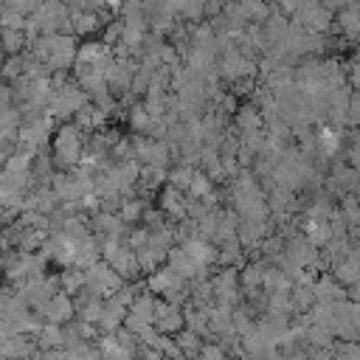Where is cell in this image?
<instances>
[{
	"label": "cell",
	"instance_id": "7c38bea8",
	"mask_svg": "<svg viewBox=\"0 0 360 360\" xmlns=\"http://www.w3.org/2000/svg\"><path fill=\"white\" fill-rule=\"evenodd\" d=\"M160 191V208H163V214H166V219L169 222H177V219H183L186 217V208H183V191L180 188H174V186H160L158 188Z\"/></svg>",
	"mask_w": 360,
	"mask_h": 360
},
{
	"label": "cell",
	"instance_id": "5b68a950",
	"mask_svg": "<svg viewBox=\"0 0 360 360\" xmlns=\"http://www.w3.org/2000/svg\"><path fill=\"white\" fill-rule=\"evenodd\" d=\"M82 273H84V287H87L90 292L101 295V298H104V295H110L115 287H121V284H124V278H121V276H118V273H115L104 259H96V262H93V264H87Z\"/></svg>",
	"mask_w": 360,
	"mask_h": 360
},
{
	"label": "cell",
	"instance_id": "8fae6325",
	"mask_svg": "<svg viewBox=\"0 0 360 360\" xmlns=\"http://www.w3.org/2000/svg\"><path fill=\"white\" fill-rule=\"evenodd\" d=\"M107 11H70V22H73V34L82 39H90L93 34H98L104 28Z\"/></svg>",
	"mask_w": 360,
	"mask_h": 360
},
{
	"label": "cell",
	"instance_id": "7402d4cb",
	"mask_svg": "<svg viewBox=\"0 0 360 360\" xmlns=\"http://www.w3.org/2000/svg\"><path fill=\"white\" fill-rule=\"evenodd\" d=\"M211 188H214V180H211L205 172L194 169V172H191V180H188V186H186V194H188V197H205Z\"/></svg>",
	"mask_w": 360,
	"mask_h": 360
},
{
	"label": "cell",
	"instance_id": "4fadbf2b",
	"mask_svg": "<svg viewBox=\"0 0 360 360\" xmlns=\"http://www.w3.org/2000/svg\"><path fill=\"white\" fill-rule=\"evenodd\" d=\"M124 312H127L124 304H118L112 295H104V304H101V312H98L96 326L101 332H115L121 326V321H124Z\"/></svg>",
	"mask_w": 360,
	"mask_h": 360
},
{
	"label": "cell",
	"instance_id": "8992f818",
	"mask_svg": "<svg viewBox=\"0 0 360 360\" xmlns=\"http://www.w3.org/2000/svg\"><path fill=\"white\" fill-rule=\"evenodd\" d=\"M335 11H329L321 0H301L292 11V20L301 22L307 31H329Z\"/></svg>",
	"mask_w": 360,
	"mask_h": 360
},
{
	"label": "cell",
	"instance_id": "52a82bcc",
	"mask_svg": "<svg viewBox=\"0 0 360 360\" xmlns=\"http://www.w3.org/2000/svg\"><path fill=\"white\" fill-rule=\"evenodd\" d=\"M284 256L295 267H315L318 270L321 248H315L304 233H292V236H284Z\"/></svg>",
	"mask_w": 360,
	"mask_h": 360
},
{
	"label": "cell",
	"instance_id": "2e32d148",
	"mask_svg": "<svg viewBox=\"0 0 360 360\" xmlns=\"http://www.w3.org/2000/svg\"><path fill=\"white\" fill-rule=\"evenodd\" d=\"M138 186L158 191L160 186H166V166H152V163H141L138 169Z\"/></svg>",
	"mask_w": 360,
	"mask_h": 360
},
{
	"label": "cell",
	"instance_id": "83f0119b",
	"mask_svg": "<svg viewBox=\"0 0 360 360\" xmlns=\"http://www.w3.org/2000/svg\"><path fill=\"white\" fill-rule=\"evenodd\" d=\"M200 354H202V357H222L225 349H222L219 343H208V346L202 343V346H200Z\"/></svg>",
	"mask_w": 360,
	"mask_h": 360
},
{
	"label": "cell",
	"instance_id": "3957f363",
	"mask_svg": "<svg viewBox=\"0 0 360 360\" xmlns=\"http://www.w3.org/2000/svg\"><path fill=\"white\" fill-rule=\"evenodd\" d=\"M101 242V239H98ZM101 259L124 278V281H135L141 276V267H138V259H135V250L129 242H101Z\"/></svg>",
	"mask_w": 360,
	"mask_h": 360
},
{
	"label": "cell",
	"instance_id": "ac0fdd59",
	"mask_svg": "<svg viewBox=\"0 0 360 360\" xmlns=\"http://www.w3.org/2000/svg\"><path fill=\"white\" fill-rule=\"evenodd\" d=\"M28 45L25 31L20 28H0V51L3 53H20Z\"/></svg>",
	"mask_w": 360,
	"mask_h": 360
},
{
	"label": "cell",
	"instance_id": "d6986e66",
	"mask_svg": "<svg viewBox=\"0 0 360 360\" xmlns=\"http://www.w3.org/2000/svg\"><path fill=\"white\" fill-rule=\"evenodd\" d=\"M141 211H143V200H138L135 194H129V197H121V202H118V217L127 222V225H132V222H138L141 219Z\"/></svg>",
	"mask_w": 360,
	"mask_h": 360
},
{
	"label": "cell",
	"instance_id": "f1b7e54d",
	"mask_svg": "<svg viewBox=\"0 0 360 360\" xmlns=\"http://www.w3.org/2000/svg\"><path fill=\"white\" fill-rule=\"evenodd\" d=\"M0 3H3V0H0Z\"/></svg>",
	"mask_w": 360,
	"mask_h": 360
},
{
	"label": "cell",
	"instance_id": "ba28073f",
	"mask_svg": "<svg viewBox=\"0 0 360 360\" xmlns=\"http://www.w3.org/2000/svg\"><path fill=\"white\" fill-rule=\"evenodd\" d=\"M76 59V34H53V45L51 53L45 59V65L53 70H68Z\"/></svg>",
	"mask_w": 360,
	"mask_h": 360
},
{
	"label": "cell",
	"instance_id": "6da1fadb",
	"mask_svg": "<svg viewBox=\"0 0 360 360\" xmlns=\"http://www.w3.org/2000/svg\"><path fill=\"white\" fill-rule=\"evenodd\" d=\"M53 169L59 172H68L70 166L79 163L82 158V149H84V141H82V129L73 124V121H62V127L53 132Z\"/></svg>",
	"mask_w": 360,
	"mask_h": 360
},
{
	"label": "cell",
	"instance_id": "277c9868",
	"mask_svg": "<svg viewBox=\"0 0 360 360\" xmlns=\"http://www.w3.org/2000/svg\"><path fill=\"white\" fill-rule=\"evenodd\" d=\"M208 278H211V301L228 304V307H236L242 301L239 270L233 264H222V270L214 273V276H208Z\"/></svg>",
	"mask_w": 360,
	"mask_h": 360
},
{
	"label": "cell",
	"instance_id": "30bf717a",
	"mask_svg": "<svg viewBox=\"0 0 360 360\" xmlns=\"http://www.w3.org/2000/svg\"><path fill=\"white\" fill-rule=\"evenodd\" d=\"M34 312L42 315V321H51V323H65L73 318V298L65 292V290H56L42 307H37Z\"/></svg>",
	"mask_w": 360,
	"mask_h": 360
},
{
	"label": "cell",
	"instance_id": "9a60e30c",
	"mask_svg": "<svg viewBox=\"0 0 360 360\" xmlns=\"http://www.w3.org/2000/svg\"><path fill=\"white\" fill-rule=\"evenodd\" d=\"M233 115V127L239 132H248V129H259L262 127V115H259V107L253 101L248 104H236V110L231 112Z\"/></svg>",
	"mask_w": 360,
	"mask_h": 360
},
{
	"label": "cell",
	"instance_id": "9c48e42d",
	"mask_svg": "<svg viewBox=\"0 0 360 360\" xmlns=\"http://www.w3.org/2000/svg\"><path fill=\"white\" fill-rule=\"evenodd\" d=\"M152 326L163 335H174L180 326H183V309L172 301H166L163 295L158 298L155 295V318H152Z\"/></svg>",
	"mask_w": 360,
	"mask_h": 360
},
{
	"label": "cell",
	"instance_id": "4316f807",
	"mask_svg": "<svg viewBox=\"0 0 360 360\" xmlns=\"http://www.w3.org/2000/svg\"><path fill=\"white\" fill-rule=\"evenodd\" d=\"M121 31H124V22H121V20L110 22V25L104 28V45H115V42H118V37H121Z\"/></svg>",
	"mask_w": 360,
	"mask_h": 360
},
{
	"label": "cell",
	"instance_id": "cb8c5ba5",
	"mask_svg": "<svg viewBox=\"0 0 360 360\" xmlns=\"http://www.w3.org/2000/svg\"><path fill=\"white\" fill-rule=\"evenodd\" d=\"M70 242H79V239H84L90 231H87V225H84V219L79 217V214H70L65 222H62V228H59Z\"/></svg>",
	"mask_w": 360,
	"mask_h": 360
},
{
	"label": "cell",
	"instance_id": "44dd1931",
	"mask_svg": "<svg viewBox=\"0 0 360 360\" xmlns=\"http://www.w3.org/2000/svg\"><path fill=\"white\" fill-rule=\"evenodd\" d=\"M25 51V48H22ZM22 51L20 53H6V59L0 62V76L6 79V82H11V79H17L20 73H25V56H22Z\"/></svg>",
	"mask_w": 360,
	"mask_h": 360
},
{
	"label": "cell",
	"instance_id": "603a6c76",
	"mask_svg": "<svg viewBox=\"0 0 360 360\" xmlns=\"http://www.w3.org/2000/svg\"><path fill=\"white\" fill-rule=\"evenodd\" d=\"M239 6H242V11H245L248 22H262V20H267V14L273 11V6L264 3V0H239Z\"/></svg>",
	"mask_w": 360,
	"mask_h": 360
},
{
	"label": "cell",
	"instance_id": "ffe728a7",
	"mask_svg": "<svg viewBox=\"0 0 360 360\" xmlns=\"http://www.w3.org/2000/svg\"><path fill=\"white\" fill-rule=\"evenodd\" d=\"M174 343L180 346V352L183 354H200V346H202V338L197 335V332H191V329H186V326H180L174 335Z\"/></svg>",
	"mask_w": 360,
	"mask_h": 360
},
{
	"label": "cell",
	"instance_id": "e0dca14e",
	"mask_svg": "<svg viewBox=\"0 0 360 360\" xmlns=\"http://www.w3.org/2000/svg\"><path fill=\"white\" fill-rule=\"evenodd\" d=\"M183 326L197 332V335H208V321H205V307H197L188 301V307H183Z\"/></svg>",
	"mask_w": 360,
	"mask_h": 360
},
{
	"label": "cell",
	"instance_id": "5bb4252c",
	"mask_svg": "<svg viewBox=\"0 0 360 360\" xmlns=\"http://www.w3.org/2000/svg\"><path fill=\"white\" fill-rule=\"evenodd\" d=\"M96 259H101V242L96 239V236H84V239H79V242H73V267H87V264H93Z\"/></svg>",
	"mask_w": 360,
	"mask_h": 360
},
{
	"label": "cell",
	"instance_id": "484cf974",
	"mask_svg": "<svg viewBox=\"0 0 360 360\" xmlns=\"http://www.w3.org/2000/svg\"><path fill=\"white\" fill-rule=\"evenodd\" d=\"M42 0H3V6L6 8H11V11H17V14H22V17H28L31 11H37V6H39Z\"/></svg>",
	"mask_w": 360,
	"mask_h": 360
},
{
	"label": "cell",
	"instance_id": "7a4b0ae2",
	"mask_svg": "<svg viewBox=\"0 0 360 360\" xmlns=\"http://www.w3.org/2000/svg\"><path fill=\"white\" fill-rule=\"evenodd\" d=\"M84 101H90V98H87V93L82 90V84L65 79L59 87H53V96H51V101H48V112H51L56 121H70L73 112H76Z\"/></svg>",
	"mask_w": 360,
	"mask_h": 360
},
{
	"label": "cell",
	"instance_id": "d4e9b609",
	"mask_svg": "<svg viewBox=\"0 0 360 360\" xmlns=\"http://www.w3.org/2000/svg\"><path fill=\"white\" fill-rule=\"evenodd\" d=\"M149 115H146V110H143V104L141 101H135L132 107H129V127L138 132V135H143L146 132V127H149Z\"/></svg>",
	"mask_w": 360,
	"mask_h": 360
}]
</instances>
